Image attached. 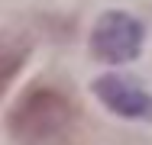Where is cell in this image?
Instances as JSON below:
<instances>
[{
    "label": "cell",
    "mask_w": 152,
    "mask_h": 145,
    "mask_svg": "<svg viewBox=\"0 0 152 145\" xmlns=\"http://www.w3.org/2000/svg\"><path fill=\"white\" fill-rule=\"evenodd\" d=\"M81 126L75 97L61 87L29 84L7 113V132L16 145H71Z\"/></svg>",
    "instance_id": "obj_1"
},
{
    "label": "cell",
    "mask_w": 152,
    "mask_h": 145,
    "mask_svg": "<svg viewBox=\"0 0 152 145\" xmlns=\"http://www.w3.org/2000/svg\"><path fill=\"white\" fill-rule=\"evenodd\" d=\"M146 26L126 10H104L91 26L88 49L104 65H129L142 52Z\"/></svg>",
    "instance_id": "obj_2"
},
{
    "label": "cell",
    "mask_w": 152,
    "mask_h": 145,
    "mask_svg": "<svg viewBox=\"0 0 152 145\" xmlns=\"http://www.w3.org/2000/svg\"><path fill=\"white\" fill-rule=\"evenodd\" d=\"M91 94L100 100L104 110L123 119H136V123H152V94L133 84L123 74H100L94 78Z\"/></svg>",
    "instance_id": "obj_3"
},
{
    "label": "cell",
    "mask_w": 152,
    "mask_h": 145,
    "mask_svg": "<svg viewBox=\"0 0 152 145\" xmlns=\"http://www.w3.org/2000/svg\"><path fill=\"white\" fill-rule=\"evenodd\" d=\"M29 55H32V36L20 29H0V94L23 71Z\"/></svg>",
    "instance_id": "obj_4"
}]
</instances>
